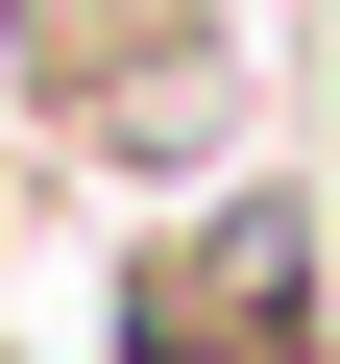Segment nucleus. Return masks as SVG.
I'll return each instance as SVG.
<instances>
[{"label":"nucleus","instance_id":"1","mask_svg":"<svg viewBox=\"0 0 340 364\" xmlns=\"http://www.w3.org/2000/svg\"><path fill=\"white\" fill-rule=\"evenodd\" d=\"M97 364H340V195L292 146L146 195L97 243Z\"/></svg>","mask_w":340,"mask_h":364},{"label":"nucleus","instance_id":"2","mask_svg":"<svg viewBox=\"0 0 340 364\" xmlns=\"http://www.w3.org/2000/svg\"><path fill=\"white\" fill-rule=\"evenodd\" d=\"M0 97L97 195H195L267 122V49H243V0H0Z\"/></svg>","mask_w":340,"mask_h":364}]
</instances>
